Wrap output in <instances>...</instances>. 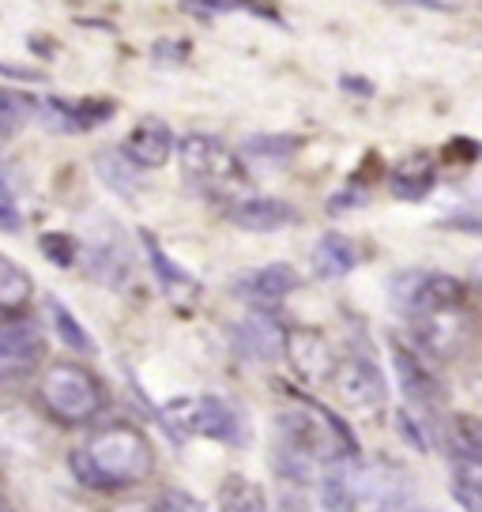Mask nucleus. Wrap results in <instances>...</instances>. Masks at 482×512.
I'll list each match as a JSON object with an SVG mask.
<instances>
[{
	"instance_id": "obj_22",
	"label": "nucleus",
	"mask_w": 482,
	"mask_h": 512,
	"mask_svg": "<svg viewBox=\"0 0 482 512\" xmlns=\"http://www.w3.org/2000/svg\"><path fill=\"white\" fill-rule=\"evenodd\" d=\"M215 505L219 512H268V494L249 475H226Z\"/></svg>"
},
{
	"instance_id": "obj_5",
	"label": "nucleus",
	"mask_w": 482,
	"mask_h": 512,
	"mask_svg": "<svg viewBox=\"0 0 482 512\" xmlns=\"http://www.w3.org/2000/svg\"><path fill=\"white\" fill-rule=\"evenodd\" d=\"M166 422L185 437H204V441H223V445H238L241 441V418L219 396H185L162 407Z\"/></svg>"
},
{
	"instance_id": "obj_26",
	"label": "nucleus",
	"mask_w": 482,
	"mask_h": 512,
	"mask_svg": "<svg viewBox=\"0 0 482 512\" xmlns=\"http://www.w3.org/2000/svg\"><path fill=\"white\" fill-rule=\"evenodd\" d=\"M452 441H456V456L482 460V418H456L452 422Z\"/></svg>"
},
{
	"instance_id": "obj_2",
	"label": "nucleus",
	"mask_w": 482,
	"mask_h": 512,
	"mask_svg": "<svg viewBox=\"0 0 482 512\" xmlns=\"http://www.w3.org/2000/svg\"><path fill=\"white\" fill-rule=\"evenodd\" d=\"M38 400L57 422L87 426L91 418L102 415L106 392H102L95 373L80 366V362H53V366H46L42 381H38Z\"/></svg>"
},
{
	"instance_id": "obj_18",
	"label": "nucleus",
	"mask_w": 482,
	"mask_h": 512,
	"mask_svg": "<svg viewBox=\"0 0 482 512\" xmlns=\"http://www.w3.org/2000/svg\"><path fill=\"white\" fill-rule=\"evenodd\" d=\"M309 260H313V275L317 279H343V275H351L362 264V249L347 234H324L313 245Z\"/></svg>"
},
{
	"instance_id": "obj_20",
	"label": "nucleus",
	"mask_w": 482,
	"mask_h": 512,
	"mask_svg": "<svg viewBox=\"0 0 482 512\" xmlns=\"http://www.w3.org/2000/svg\"><path fill=\"white\" fill-rule=\"evenodd\" d=\"M34 298V279L19 268L12 256L0 253V313L4 317H19Z\"/></svg>"
},
{
	"instance_id": "obj_3",
	"label": "nucleus",
	"mask_w": 482,
	"mask_h": 512,
	"mask_svg": "<svg viewBox=\"0 0 482 512\" xmlns=\"http://www.w3.org/2000/svg\"><path fill=\"white\" fill-rule=\"evenodd\" d=\"M174 155H177V162H181L185 177L208 192H234V189H241V181H245V166L238 162V155H234L223 140L208 136V132H189V136H181L174 147Z\"/></svg>"
},
{
	"instance_id": "obj_14",
	"label": "nucleus",
	"mask_w": 482,
	"mask_h": 512,
	"mask_svg": "<svg viewBox=\"0 0 482 512\" xmlns=\"http://www.w3.org/2000/svg\"><path fill=\"white\" fill-rule=\"evenodd\" d=\"M317 486H321L324 512H351L362 497H366V479L354 467V460H332L317 471Z\"/></svg>"
},
{
	"instance_id": "obj_24",
	"label": "nucleus",
	"mask_w": 482,
	"mask_h": 512,
	"mask_svg": "<svg viewBox=\"0 0 482 512\" xmlns=\"http://www.w3.org/2000/svg\"><path fill=\"white\" fill-rule=\"evenodd\" d=\"M46 313H49V324H53V332L61 336V343H65L68 351L76 354H95V339L87 336V328H83L80 320L68 313L65 305L57 302L53 294H46Z\"/></svg>"
},
{
	"instance_id": "obj_27",
	"label": "nucleus",
	"mask_w": 482,
	"mask_h": 512,
	"mask_svg": "<svg viewBox=\"0 0 482 512\" xmlns=\"http://www.w3.org/2000/svg\"><path fill=\"white\" fill-rule=\"evenodd\" d=\"M38 249H42L57 268H72V264H76V241L68 238V234H42Z\"/></svg>"
},
{
	"instance_id": "obj_35",
	"label": "nucleus",
	"mask_w": 482,
	"mask_h": 512,
	"mask_svg": "<svg viewBox=\"0 0 482 512\" xmlns=\"http://www.w3.org/2000/svg\"><path fill=\"white\" fill-rule=\"evenodd\" d=\"M4 497H8V482H4V475H0V505H4Z\"/></svg>"
},
{
	"instance_id": "obj_16",
	"label": "nucleus",
	"mask_w": 482,
	"mask_h": 512,
	"mask_svg": "<svg viewBox=\"0 0 482 512\" xmlns=\"http://www.w3.org/2000/svg\"><path fill=\"white\" fill-rule=\"evenodd\" d=\"M302 151V140L298 136H290V132H257V136H249L238 155L241 166H253V170H279V166H287L294 162V155Z\"/></svg>"
},
{
	"instance_id": "obj_29",
	"label": "nucleus",
	"mask_w": 482,
	"mask_h": 512,
	"mask_svg": "<svg viewBox=\"0 0 482 512\" xmlns=\"http://www.w3.org/2000/svg\"><path fill=\"white\" fill-rule=\"evenodd\" d=\"M23 226V215H19L16 192H12V181L0 170V230H19Z\"/></svg>"
},
{
	"instance_id": "obj_1",
	"label": "nucleus",
	"mask_w": 482,
	"mask_h": 512,
	"mask_svg": "<svg viewBox=\"0 0 482 512\" xmlns=\"http://www.w3.org/2000/svg\"><path fill=\"white\" fill-rule=\"evenodd\" d=\"M72 475L87 486V490H129L151 479L155 471V448L147 441V433L132 422H110L95 430L83 441L72 456H68Z\"/></svg>"
},
{
	"instance_id": "obj_4",
	"label": "nucleus",
	"mask_w": 482,
	"mask_h": 512,
	"mask_svg": "<svg viewBox=\"0 0 482 512\" xmlns=\"http://www.w3.org/2000/svg\"><path fill=\"white\" fill-rule=\"evenodd\" d=\"M464 283L445 272H400L388 283V302L400 309L403 317L422 320L445 313V309H460L464 305Z\"/></svg>"
},
{
	"instance_id": "obj_17",
	"label": "nucleus",
	"mask_w": 482,
	"mask_h": 512,
	"mask_svg": "<svg viewBox=\"0 0 482 512\" xmlns=\"http://www.w3.org/2000/svg\"><path fill=\"white\" fill-rule=\"evenodd\" d=\"M298 287H302V275L294 272L287 260L264 264V268H257V272L245 275V279L238 283L241 294H249V302H257V305L283 302V298H287V294H294Z\"/></svg>"
},
{
	"instance_id": "obj_34",
	"label": "nucleus",
	"mask_w": 482,
	"mask_h": 512,
	"mask_svg": "<svg viewBox=\"0 0 482 512\" xmlns=\"http://www.w3.org/2000/svg\"><path fill=\"white\" fill-rule=\"evenodd\" d=\"M110 512H151V505H117Z\"/></svg>"
},
{
	"instance_id": "obj_6",
	"label": "nucleus",
	"mask_w": 482,
	"mask_h": 512,
	"mask_svg": "<svg viewBox=\"0 0 482 512\" xmlns=\"http://www.w3.org/2000/svg\"><path fill=\"white\" fill-rule=\"evenodd\" d=\"M332 388H336V396L343 407H351V411H362V415H377L388 400V384H385V373L381 366L373 362L370 354H343L336 362V373H332Z\"/></svg>"
},
{
	"instance_id": "obj_12",
	"label": "nucleus",
	"mask_w": 482,
	"mask_h": 512,
	"mask_svg": "<svg viewBox=\"0 0 482 512\" xmlns=\"http://www.w3.org/2000/svg\"><path fill=\"white\" fill-rule=\"evenodd\" d=\"M174 147H177V140H174V132H170V125L159 121V117H144V121L125 136L121 155H125L136 170H159V166L170 162Z\"/></svg>"
},
{
	"instance_id": "obj_9",
	"label": "nucleus",
	"mask_w": 482,
	"mask_h": 512,
	"mask_svg": "<svg viewBox=\"0 0 482 512\" xmlns=\"http://www.w3.org/2000/svg\"><path fill=\"white\" fill-rule=\"evenodd\" d=\"M234 343H238V351L245 354L249 362L275 366V362L287 354V328L257 309V313H249V317H241L238 324H234Z\"/></svg>"
},
{
	"instance_id": "obj_19",
	"label": "nucleus",
	"mask_w": 482,
	"mask_h": 512,
	"mask_svg": "<svg viewBox=\"0 0 482 512\" xmlns=\"http://www.w3.org/2000/svg\"><path fill=\"white\" fill-rule=\"evenodd\" d=\"M437 185V166L426 155H411V159H403L392 177H388V189L396 200H407V204H418V200H426Z\"/></svg>"
},
{
	"instance_id": "obj_31",
	"label": "nucleus",
	"mask_w": 482,
	"mask_h": 512,
	"mask_svg": "<svg viewBox=\"0 0 482 512\" xmlns=\"http://www.w3.org/2000/svg\"><path fill=\"white\" fill-rule=\"evenodd\" d=\"M441 226H452V230H467V234H482V208H460L445 215Z\"/></svg>"
},
{
	"instance_id": "obj_7",
	"label": "nucleus",
	"mask_w": 482,
	"mask_h": 512,
	"mask_svg": "<svg viewBox=\"0 0 482 512\" xmlns=\"http://www.w3.org/2000/svg\"><path fill=\"white\" fill-rule=\"evenodd\" d=\"M46 366V336L27 317L0 320V384H19Z\"/></svg>"
},
{
	"instance_id": "obj_13",
	"label": "nucleus",
	"mask_w": 482,
	"mask_h": 512,
	"mask_svg": "<svg viewBox=\"0 0 482 512\" xmlns=\"http://www.w3.org/2000/svg\"><path fill=\"white\" fill-rule=\"evenodd\" d=\"M226 215H230V223L249 230V234H275V230H287L298 223V211L279 196H245L238 204H230Z\"/></svg>"
},
{
	"instance_id": "obj_32",
	"label": "nucleus",
	"mask_w": 482,
	"mask_h": 512,
	"mask_svg": "<svg viewBox=\"0 0 482 512\" xmlns=\"http://www.w3.org/2000/svg\"><path fill=\"white\" fill-rule=\"evenodd\" d=\"M351 204H366V192H336V196H328V211H351Z\"/></svg>"
},
{
	"instance_id": "obj_8",
	"label": "nucleus",
	"mask_w": 482,
	"mask_h": 512,
	"mask_svg": "<svg viewBox=\"0 0 482 512\" xmlns=\"http://www.w3.org/2000/svg\"><path fill=\"white\" fill-rule=\"evenodd\" d=\"M392 369H396V381H400L403 403L415 418H430L441 407V384L434 381V373L422 366V358L415 351H407L400 343H392Z\"/></svg>"
},
{
	"instance_id": "obj_33",
	"label": "nucleus",
	"mask_w": 482,
	"mask_h": 512,
	"mask_svg": "<svg viewBox=\"0 0 482 512\" xmlns=\"http://www.w3.org/2000/svg\"><path fill=\"white\" fill-rule=\"evenodd\" d=\"M343 87H347L351 95H366V98L373 95V83L370 80H354V76H343Z\"/></svg>"
},
{
	"instance_id": "obj_21",
	"label": "nucleus",
	"mask_w": 482,
	"mask_h": 512,
	"mask_svg": "<svg viewBox=\"0 0 482 512\" xmlns=\"http://www.w3.org/2000/svg\"><path fill=\"white\" fill-rule=\"evenodd\" d=\"M449 494L464 512H482V460H471V456L452 460Z\"/></svg>"
},
{
	"instance_id": "obj_25",
	"label": "nucleus",
	"mask_w": 482,
	"mask_h": 512,
	"mask_svg": "<svg viewBox=\"0 0 482 512\" xmlns=\"http://www.w3.org/2000/svg\"><path fill=\"white\" fill-rule=\"evenodd\" d=\"M95 166H98V174H102V181H106L113 192H121V196L140 192V170H136L121 151H102V155H95Z\"/></svg>"
},
{
	"instance_id": "obj_23",
	"label": "nucleus",
	"mask_w": 482,
	"mask_h": 512,
	"mask_svg": "<svg viewBox=\"0 0 482 512\" xmlns=\"http://www.w3.org/2000/svg\"><path fill=\"white\" fill-rule=\"evenodd\" d=\"M87 272L95 275L98 283H106V287H129L132 279V260L121 249H113V245H95L91 253H87Z\"/></svg>"
},
{
	"instance_id": "obj_36",
	"label": "nucleus",
	"mask_w": 482,
	"mask_h": 512,
	"mask_svg": "<svg viewBox=\"0 0 482 512\" xmlns=\"http://www.w3.org/2000/svg\"><path fill=\"white\" fill-rule=\"evenodd\" d=\"M287 512H302V509H294V505H287Z\"/></svg>"
},
{
	"instance_id": "obj_28",
	"label": "nucleus",
	"mask_w": 482,
	"mask_h": 512,
	"mask_svg": "<svg viewBox=\"0 0 482 512\" xmlns=\"http://www.w3.org/2000/svg\"><path fill=\"white\" fill-rule=\"evenodd\" d=\"M396 430L407 437V445L415 448V452H430V433H426V426H422V418H415L407 407L396 411Z\"/></svg>"
},
{
	"instance_id": "obj_15",
	"label": "nucleus",
	"mask_w": 482,
	"mask_h": 512,
	"mask_svg": "<svg viewBox=\"0 0 482 512\" xmlns=\"http://www.w3.org/2000/svg\"><path fill=\"white\" fill-rule=\"evenodd\" d=\"M144 249H147V260H151V272H155V279H159V287L166 290V298H170L174 305H193L196 298H200L196 275L185 272L174 256L155 241V234H144Z\"/></svg>"
},
{
	"instance_id": "obj_30",
	"label": "nucleus",
	"mask_w": 482,
	"mask_h": 512,
	"mask_svg": "<svg viewBox=\"0 0 482 512\" xmlns=\"http://www.w3.org/2000/svg\"><path fill=\"white\" fill-rule=\"evenodd\" d=\"M151 512H208L193 494H185V490H166V494L151 505Z\"/></svg>"
},
{
	"instance_id": "obj_10",
	"label": "nucleus",
	"mask_w": 482,
	"mask_h": 512,
	"mask_svg": "<svg viewBox=\"0 0 482 512\" xmlns=\"http://www.w3.org/2000/svg\"><path fill=\"white\" fill-rule=\"evenodd\" d=\"M415 336L418 347L430 358H456L467 347V339H471V317L464 313V305L445 309V313L415 320Z\"/></svg>"
},
{
	"instance_id": "obj_11",
	"label": "nucleus",
	"mask_w": 482,
	"mask_h": 512,
	"mask_svg": "<svg viewBox=\"0 0 482 512\" xmlns=\"http://www.w3.org/2000/svg\"><path fill=\"white\" fill-rule=\"evenodd\" d=\"M283 358H290L294 373L306 384H328L339 362V354L332 351V343H328L321 332H309V328L287 332V354H283Z\"/></svg>"
}]
</instances>
